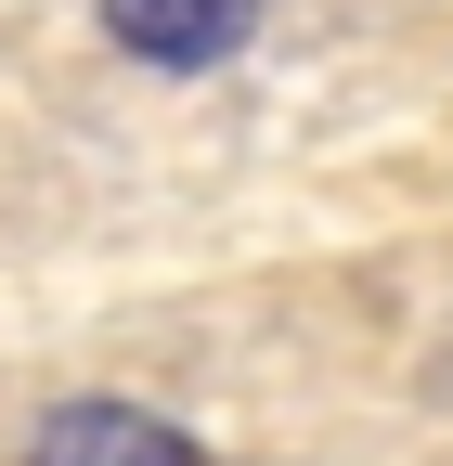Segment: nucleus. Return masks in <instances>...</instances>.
<instances>
[{"instance_id":"obj_1","label":"nucleus","mask_w":453,"mask_h":466,"mask_svg":"<svg viewBox=\"0 0 453 466\" xmlns=\"http://www.w3.org/2000/svg\"><path fill=\"white\" fill-rule=\"evenodd\" d=\"M26 466H207L168 415H130V401H65V415L39 428Z\"/></svg>"},{"instance_id":"obj_2","label":"nucleus","mask_w":453,"mask_h":466,"mask_svg":"<svg viewBox=\"0 0 453 466\" xmlns=\"http://www.w3.org/2000/svg\"><path fill=\"white\" fill-rule=\"evenodd\" d=\"M104 26H117V52H143V66H220L259 0H104Z\"/></svg>"}]
</instances>
